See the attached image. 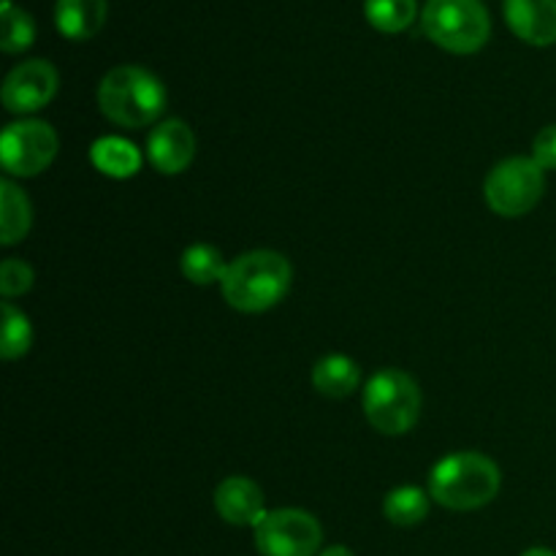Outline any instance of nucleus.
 <instances>
[{"label":"nucleus","mask_w":556,"mask_h":556,"mask_svg":"<svg viewBox=\"0 0 556 556\" xmlns=\"http://www.w3.org/2000/svg\"><path fill=\"white\" fill-rule=\"evenodd\" d=\"M33 269L25 264V261H16V258H5L0 264V291H3L5 299H14L22 296L33 288Z\"/></svg>","instance_id":"22"},{"label":"nucleus","mask_w":556,"mask_h":556,"mask_svg":"<svg viewBox=\"0 0 556 556\" xmlns=\"http://www.w3.org/2000/svg\"><path fill=\"white\" fill-rule=\"evenodd\" d=\"M503 486V472L489 456L451 454L429 472V497L448 510H478L492 503Z\"/></svg>","instance_id":"3"},{"label":"nucleus","mask_w":556,"mask_h":556,"mask_svg":"<svg viewBox=\"0 0 556 556\" xmlns=\"http://www.w3.org/2000/svg\"><path fill=\"white\" fill-rule=\"evenodd\" d=\"M36 41V22L14 3L0 5V47L5 54L25 52Z\"/></svg>","instance_id":"19"},{"label":"nucleus","mask_w":556,"mask_h":556,"mask_svg":"<svg viewBox=\"0 0 556 556\" xmlns=\"http://www.w3.org/2000/svg\"><path fill=\"white\" fill-rule=\"evenodd\" d=\"M3 3H11V0H3Z\"/></svg>","instance_id":"26"},{"label":"nucleus","mask_w":556,"mask_h":556,"mask_svg":"<svg viewBox=\"0 0 556 556\" xmlns=\"http://www.w3.org/2000/svg\"><path fill=\"white\" fill-rule=\"evenodd\" d=\"M416 0H364L367 22L380 33H402L416 20Z\"/></svg>","instance_id":"20"},{"label":"nucleus","mask_w":556,"mask_h":556,"mask_svg":"<svg viewBox=\"0 0 556 556\" xmlns=\"http://www.w3.org/2000/svg\"><path fill=\"white\" fill-rule=\"evenodd\" d=\"M168 92L152 71L141 65H117L98 85L103 117L123 128H144L166 112Z\"/></svg>","instance_id":"2"},{"label":"nucleus","mask_w":556,"mask_h":556,"mask_svg":"<svg viewBox=\"0 0 556 556\" xmlns=\"http://www.w3.org/2000/svg\"><path fill=\"white\" fill-rule=\"evenodd\" d=\"M429 494L418 486H400L386 494L383 516L396 527H416L429 516Z\"/></svg>","instance_id":"18"},{"label":"nucleus","mask_w":556,"mask_h":556,"mask_svg":"<svg viewBox=\"0 0 556 556\" xmlns=\"http://www.w3.org/2000/svg\"><path fill=\"white\" fill-rule=\"evenodd\" d=\"M182 275L188 277L193 286H212V282H223L226 277L228 264L223 261V253L215 248V244H190L188 250L182 253Z\"/></svg>","instance_id":"17"},{"label":"nucleus","mask_w":556,"mask_h":556,"mask_svg":"<svg viewBox=\"0 0 556 556\" xmlns=\"http://www.w3.org/2000/svg\"><path fill=\"white\" fill-rule=\"evenodd\" d=\"M33 210L27 195L16 188L11 179L0 182V244L11 248V244L22 242L30 231Z\"/></svg>","instance_id":"16"},{"label":"nucleus","mask_w":556,"mask_h":556,"mask_svg":"<svg viewBox=\"0 0 556 556\" xmlns=\"http://www.w3.org/2000/svg\"><path fill=\"white\" fill-rule=\"evenodd\" d=\"M33 345V326L30 318L14 307L11 302H3V334H0V356L5 362L22 358Z\"/></svg>","instance_id":"21"},{"label":"nucleus","mask_w":556,"mask_h":556,"mask_svg":"<svg viewBox=\"0 0 556 556\" xmlns=\"http://www.w3.org/2000/svg\"><path fill=\"white\" fill-rule=\"evenodd\" d=\"M521 556H556L552 548H541V546H535V548H527L525 554Z\"/></svg>","instance_id":"25"},{"label":"nucleus","mask_w":556,"mask_h":556,"mask_svg":"<svg viewBox=\"0 0 556 556\" xmlns=\"http://www.w3.org/2000/svg\"><path fill=\"white\" fill-rule=\"evenodd\" d=\"M147 157L166 177L188 172L195 157V134L185 119H166L147 139Z\"/></svg>","instance_id":"10"},{"label":"nucleus","mask_w":556,"mask_h":556,"mask_svg":"<svg viewBox=\"0 0 556 556\" xmlns=\"http://www.w3.org/2000/svg\"><path fill=\"white\" fill-rule=\"evenodd\" d=\"M109 16V0H58L54 25L71 41H87L103 27Z\"/></svg>","instance_id":"13"},{"label":"nucleus","mask_w":556,"mask_h":556,"mask_svg":"<svg viewBox=\"0 0 556 556\" xmlns=\"http://www.w3.org/2000/svg\"><path fill=\"white\" fill-rule=\"evenodd\" d=\"M253 530L261 556H315L324 543L318 519L296 508L266 510Z\"/></svg>","instance_id":"7"},{"label":"nucleus","mask_w":556,"mask_h":556,"mask_svg":"<svg viewBox=\"0 0 556 556\" xmlns=\"http://www.w3.org/2000/svg\"><path fill=\"white\" fill-rule=\"evenodd\" d=\"M58 155V134L43 119L11 123L0 136V163L11 177H38Z\"/></svg>","instance_id":"8"},{"label":"nucleus","mask_w":556,"mask_h":556,"mask_svg":"<svg viewBox=\"0 0 556 556\" xmlns=\"http://www.w3.org/2000/svg\"><path fill=\"white\" fill-rule=\"evenodd\" d=\"M505 22L532 47L556 43V0H505Z\"/></svg>","instance_id":"12"},{"label":"nucleus","mask_w":556,"mask_h":556,"mask_svg":"<svg viewBox=\"0 0 556 556\" xmlns=\"http://www.w3.org/2000/svg\"><path fill=\"white\" fill-rule=\"evenodd\" d=\"M421 27L445 52L472 54L489 41L492 20L481 0H427Z\"/></svg>","instance_id":"5"},{"label":"nucleus","mask_w":556,"mask_h":556,"mask_svg":"<svg viewBox=\"0 0 556 556\" xmlns=\"http://www.w3.org/2000/svg\"><path fill=\"white\" fill-rule=\"evenodd\" d=\"M58 92V71L47 60H27L16 65L3 81V106L14 114H33L47 106Z\"/></svg>","instance_id":"9"},{"label":"nucleus","mask_w":556,"mask_h":556,"mask_svg":"<svg viewBox=\"0 0 556 556\" xmlns=\"http://www.w3.org/2000/svg\"><path fill=\"white\" fill-rule=\"evenodd\" d=\"M293 280L291 264L275 250H250L228 264L223 277V299L239 313H266L282 302Z\"/></svg>","instance_id":"1"},{"label":"nucleus","mask_w":556,"mask_h":556,"mask_svg":"<svg viewBox=\"0 0 556 556\" xmlns=\"http://www.w3.org/2000/svg\"><path fill=\"white\" fill-rule=\"evenodd\" d=\"M532 157L543 172H556V123L546 125L532 141Z\"/></svg>","instance_id":"23"},{"label":"nucleus","mask_w":556,"mask_h":556,"mask_svg":"<svg viewBox=\"0 0 556 556\" xmlns=\"http://www.w3.org/2000/svg\"><path fill=\"white\" fill-rule=\"evenodd\" d=\"M313 386L318 389V394L331 396V400H345L362 386V369L351 356L331 353L313 367Z\"/></svg>","instance_id":"14"},{"label":"nucleus","mask_w":556,"mask_h":556,"mask_svg":"<svg viewBox=\"0 0 556 556\" xmlns=\"http://www.w3.org/2000/svg\"><path fill=\"white\" fill-rule=\"evenodd\" d=\"M215 508L233 527H255L266 516L264 492L244 476H231L215 489Z\"/></svg>","instance_id":"11"},{"label":"nucleus","mask_w":556,"mask_h":556,"mask_svg":"<svg viewBox=\"0 0 556 556\" xmlns=\"http://www.w3.org/2000/svg\"><path fill=\"white\" fill-rule=\"evenodd\" d=\"M364 416L380 434L410 432L421 416V391L418 383L402 369H380L364 386Z\"/></svg>","instance_id":"4"},{"label":"nucleus","mask_w":556,"mask_h":556,"mask_svg":"<svg viewBox=\"0 0 556 556\" xmlns=\"http://www.w3.org/2000/svg\"><path fill=\"white\" fill-rule=\"evenodd\" d=\"M546 193V172L535 157H508L489 172L483 195L494 215L521 217L538 206Z\"/></svg>","instance_id":"6"},{"label":"nucleus","mask_w":556,"mask_h":556,"mask_svg":"<svg viewBox=\"0 0 556 556\" xmlns=\"http://www.w3.org/2000/svg\"><path fill=\"white\" fill-rule=\"evenodd\" d=\"M90 161L103 177L112 179H130L139 174L141 168V152L136 150V144H130L128 139H119V136H103L92 144Z\"/></svg>","instance_id":"15"},{"label":"nucleus","mask_w":556,"mask_h":556,"mask_svg":"<svg viewBox=\"0 0 556 556\" xmlns=\"http://www.w3.org/2000/svg\"><path fill=\"white\" fill-rule=\"evenodd\" d=\"M318 556H356V554H353L351 548H345V546H329L326 552H320Z\"/></svg>","instance_id":"24"}]
</instances>
